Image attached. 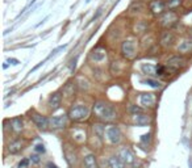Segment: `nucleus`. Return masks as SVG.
<instances>
[{
    "label": "nucleus",
    "instance_id": "bb28decb",
    "mask_svg": "<svg viewBox=\"0 0 192 168\" xmlns=\"http://www.w3.org/2000/svg\"><path fill=\"white\" fill-rule=\"evenodd\" d=\"M66 47H67V45H62V46L57 47V49H55V50H54V51H53V53H51V54H50V55H49V57H47V58H46V60H47V59H50V58H51V57H54V55H55V54H57V53H58V51H61V50H63V49H66Z\"/></svg>",
    "mask_w": 192,
    "mask_h": 168
},
{
    "label": "nucleus",
    "instance_id": "a878e982",
    "mask_svg": "<svg viewBox=\"0 0 192 168\" xmlns=\"http://www.w3.org/2000/svg\"><path fill=\"white\" fill-rule=\"evenodd\" d=\"M129 112L133 114V116H136V114H139V113H142V109L137 107V105H130L129 107Z\"/></svg>",
    "mask_w": 192,
    "mask_h": 168
},
{
    "label": "nucleus",
    "instance_id": "aec40b11",
    "mask_svg": "<svg viewBox=\"0 0 192 168\" xmlns=\"http://www.w3.org/2000/svg\"><path fill=\"white\" fill-rule=\"evenodd\" d=\"M21 148H23V143H21L20 139H16L13 142H11L9 146H8V151L11 154H17L21 151Z\"/></svg>",
    "mask_w": 192,
    "mask_h": 168
},
{
    "label": "nucleus",
    "instance_id": "5701e85b",
    "mask_svg": "<svg viewBox=\"0 0 192 168\" xmlns=\"http://www.w3.org/2000/svg\"><path fill=\"white\" fill-rule=\"evenodd\" d=\"M143 7H145V5H143L141 2H134V3L130 4L129 11H130V12H141V11L143 9Z\"/></svg>",
    "mask_w": 192,
    "mask_h": 168
},
{
    "label": "nucleus",
    "instance_id": "6e6552de",
    "mask_svg": "<svg viewBox=\"0 0 192 168\" xmlns=\"http://www.w3.org/2000/svg\"><path fill=\"white\" fill-rule=\"evenodd\" d=\"M119 156L123 159V162L125 163V164H128V166H132L133 163H134V160H136V158H134V154L132 152V150L128 148V147L120 148Z\"/></svg>",
    "mask_w": 192,
    "mask_h": 168
},
{
    "label": "nucleus",
    "instance_id": "412c9836",
    "mask_svg": "<svg viewBox=\"0 0 192 168\" xmlns=\"http://www.w3.org/2000/svg\"><path fill=\"white\" fill-rule=\"evenodd\" d=\"M11 125H12V129H13L16 133H20L21 130H23V127H24L21 117H15V118H12Z\"/></svg>",
    "mask_w": 192,
    "mask_h": 168
},
{
    "label": "nucleus",
    "instance_id": "39448f33",
    "mask_svg": "<svg viewBox=\"0 0 192 168\" xmlns=\"http://www.w3.org/2000/svg\"><path fill=\"white\" fill-rule=\"evenodd\" d=\"M184 64H186V59L179 55L171 57V58L167 60V68L172 72H175L178 70H180L182 67H184Z\"/></svg>",
    "mask_w": 192,
    "mask_h": 168
},
{
    "label": "nucleus",
    "instance_id": "cd10ccee",
    "mask_svg": "<svg viewBox=\"0 0 192 168\" xmlns=\"http://www.w3.org/2000/svg\"><path fill=\"white\" fill-rule=\"evenodd\" d=\"M79 86L82 87V89L83 91H87V89H88V88H90V86H88V82H87V80H79Z\"/></svg>",
    "mask_w": 192,
    "mask_h": 168
},
{
    "label": "nucleus",
    "instance_id": "c9c22d12",
    "mask_svg": "<svg viewBox=\"0 0 192 168\" xmlns=\"http://www.w3.org/2000/svg\"><path fill=\"white\" fill-rule=\"evenodd\" d=\"M75 64H76V58L71 62V67H70V70H71V72L74 71V68H75Z\"/></svg>",
    "mask_w": 192,
    "mask_h": 168
},
{
    "label": "nucleus",
    "instance_id": "f3484780",
    "mask_svg": "<svg viewBox=\"0 0 192 168\" xmlns=\"http://www.w3.org/2000/svg\"><path fill=\"white\" fill-rule=\"evenodd\" d=\"M139 101H141V104L143 107H151V105L154 104L155 99H154V95L153 93H143V95H141Z\"/></svg>",
    "mask_w": 192,
    "mask_h": 168
},
{
    "label": "nucleus",
    "instance_id": "423d86ee",
    "mask_svg": "<svg viewBox=\"0 0 192 168\" xmlns=\"http://www.w3.org/2000/svg\"><path fill=\"white\" fill-rule=\"evenodd\" d=\"M30 117H32V121L34 122V125H36L38 129H41V130L47 129V126L50 125V120H49V118L45 117V116H42V114H40V113L33 112Z\"/></svg>",
    "mask_w": 192,
    "mask_h": 168
},
{
    "label": "nucleus",
    "instance_id": "c756f323",
    "mask_svg": "<svg viewBox=\"0 0 192 168\" xmlns=\"http://www.w3.org/2000/svg\"><path fill=\"white\" fill-rule=\"evenodd\" d=\"M150 139H151V134L150 133H147V134H143L141 137V141L142 142H150Z\"/></svg>",
    "mask_w": 192,
    "mask_h": 168
},
{
    "label": "nucleus",
    "instance_id": "4c0bfd02",
    "mask_svg": "<svg viewBox=\"0 0 192 168\" xmlns=\"http://www.w3.org/2000/svg\"><path fill=\"white\" fill-rule=\"evenodd\" d=\"M188 167H190V168H192V159H191V158L188 159Z\"/></svg>",
    "mask_w": 192,
    "mask_h": 168
},
{
    "label": "nucleus",
    "instance_id": "2f4dec72",
    "mask_svg": "<svg viewBox=\"0 0 192 168\" xmlns=\"http://www.w3.org/2000/svg\"><path fill=\"white\" fill-rule=\"evenodd\" d=\"M28 164H29V160H28V159H23V160L20 162L19 167H20V168H24V167H28Z\"/></svg>",
    "mask_w": 192,
    "mask_h": 168
},
{
    "label": "nucleus",
    "instance_id": "a211bd4d",
    "mask_svg": "<svg viewBox=\"0 0 192 168\" xmlns=\"http://www.w3.org/2000/svg\"><path fill=\"white\" fill-rule=\"evenodd\" d=\"M76 86L78 84L75 83H72V82H68L66 86H65L63 88V93L66 95L67 97H72V96H75V92H76Z\"/></svg>",
    "mask_w": 192,
    "mask_h": 168
},
{
    "label": "nucleus",
    "instance_id": "393cba45",
    "mask_svg": "<svg viewBox=\"0 0 192 168\" xmlns=\"http://www.w3.org/2000/svg\"><path fill=\"white\" fill-rule=\"evenodd\" d=\"M145 83H146V84H149V86L153 87V88H161V87H162V84H161L159 82L154 80V79H146Z\"/></svg>",
    "mask_w": 192,
    "mask_h": 168
},
{
    "label": "nucleus",
    "instance_id": "72a5a7b5",
    "mask_svg": "<svg viewBox=\"0 0 192 168\" xmlns=\"http://www.w3.org/2000/svg\"><path fill=\"white\" fill-rule=\"evenodd\" d=\"M8 63H11V64L16 66V64H19V63H20V60H19V59H15V58H9V59H8Z\"/></svg>",
    "mask_w": 192,
    "mask_h": 168
},
{
    "label": "nucleus",
    "instance_id": "58836bf2",
    "mask_svg": "<svg viewBox=\"0 0 192 168\" xmlns=\"http://www.w3.org/2000/svg\"><path fill=\"white\" fill-rule=\"evenodd\" d=\"M190 34H191V37H192V30H191V32H190Z\"/></svg>",
    "mask_w": 192,
    "mask_h": 168
},
{
    "label": "nucleus",
    "instance_id": "1a4fd4ad",
    "mask_svg": "<svg viewBox=\"0 0 192 168\" xmlns=\"http://www.w3.org/2000/svg\"><path fill=\"white\" fill-rule=\"evenodd\" d=\"M161 45L163 47H170L174 45V42H175V34L172 32H170V30H166L161 34Z\"/></svg>",
    "mask_w": 192,
    "mask_h": 168
},
{
    "label": "nucleus",
    "instance_id": "473e14b6",
    "mask_svg": "<svg viewBox=\"0 0 192 168\" xmlns=\"http://www.w3.org/2000/svg\"><path fill=\"white\" fill-rule=\"evenodd\" d=\"M30 160L37 164V163H40V156H38V155H32V156H30Z\"/></svg>",
    "mask_w": 192,
    "mask_h": 168
},
{
    "label": "nucleus",
    "instance_id": "4468645a",
    "mask_svg": "<svg viewBox=\"0 0 192 168\" xmlns=\"http://www.w3.org/2000/svg\"><path fill=\"white\" fill-rule=\"evenodd\" d=\"M151 122V118L149 116H146V114L143 113H139V114H136L134 116V123L138 126H145V125H149Z\"/></svg>",
    "mask_w": 192,
    "mask_h": 168
},
{
    "label": "nucleus",
    "instance_id": "c85d7f7f",
    "mask_svg": "<svg viewBox=\"0 0 192 168\" xmlns=\"http://www.w3.org/2000/svg\"><path fill=\"white\" fill-rule=\"evenodd\" d=\"M34 151H36V152H45L46 151V150H45V146H43V144H37L36 146V147H34Z\"/></svg>",
    "mask_w": 192,
    "mask_h": 168
},
{
    "label": "nucleus",
    "instance_id": "6ab92c4d",
    "mask_svg": "<svg viewBox=\"0 0 192 168\" xmlns=\"http://www.w3.org/2000/svg\"><path fill=\"white\" fill-rule=\"evenodd\" d=\"M178 51L179 53H192V39H186V41H183L180 45L178 46Z\"/></svg>",
    "mask_w": 192,
    "mask_h": 168
},
{
    "label": "nucleus",
    "instance_id": "4be33fe9",
    "mask_svg": "<svg viewBox=\"0 0 192 168\" xmlns=\"http://www.w3.org/2000/svg\"><path fill=\"white\" fill-rule=\"evenodd\" d=\"M143 74L146 75H157V67H154L153 64H149V63H143L141 66Z\"/></svg>",
    "mask_w": 192,
    "mask_h": 168
},
{
    "label": "nucleus",
    "instance_id": "f704fd0d",
    "mask_svg": "<svg viewBox=\"0 0 192 168\" xmlns=\"http://www.w3.org/2000/svg\"><path fill=\"white\" fill-rule=\"evenodd\" d=\"M100 15H102V8H100V9L98 11V13H96V15H95V16L92 17V20H91V21H95V20H96V19H98V17H99Z\"/></svg>",
    "mask_w": 192,
    "mask_h": 168
},
{
    "label": "nucleus",
    "instance_id": "f257e3e1",
    "mask_svg": "<svg viewBox=\"0 0 192 168\" xmlns=\"http://www.w3.org/2000/svg\"><path fill=\"white\" fill-rule=\"evenodd\" d=\"M94 114L100 121H112L116 118V110L105 101H96L94 104Z\"/></svg>",
    "mask_w": 192,
    "mask_h": 168
},
{
    "label": "nucleus",
    "instance_id": "7c9ffc66",
    "mask_svg": "<svg viewBox=\"0 0 192 168\" xmlns=\"http://www.w3.org/2000/svg\"><path fill=\"white\" fill-rule=\"evenodd\" d=\"M164 74V67L163 66H157V75H163Z\"/></svg>",
    "mask_w": 192,
    "mask_h": 168
},
{
    "label": "nucleus",
    "instance_id": "b1692460",
    "mask_svg": "<svg viewBox=\"0 0 192 168\" xmlns=\"http://www.w3.org/2000/svg\"><path fill=\"white\" fill-rule=\"evenodd\" d=\"M180 4H182V0H168L166 5H167L168 9H175V8H178Z\"/></svg>",
    "mask_w": 192,
    "mask_h": 168
},
{
    "label": "nucleus",
    "instance_id": "9b49d317",
    "mask_svg": "<svg viewBox=\"0 0 192 168\" xmlns=\"http://www.w3.org/2000/svg\"><path fill=\"white\" fill-rule=\"evenodd\" d=\"M61 104H62V95L59 92H55L50 96L49 99V105H50V109L51 110H57L61 108Z\"/></svg>",
    "mask_w": 192,
    "mask_h": 168
},
{
    "label": "nucleus",
    "instance_id": "2eb2a0df",
    "mask_svg": "<svg viewBox=\"0 0 192 168\" xmlns=\"http://www.w3.org/2000/svg\"><path fill=\"white\" fill-rule=\"evenodd\" d=\"M105 57H107V51L104 50V49H100V47L91 53V59L94 62H102V60L105 59Z\"/></svg>",
    "mask_w": 192,
    "mask_h": 168
},
{
    "label": "nucleus",
    "instance_id": "20e7f679",
    "mask_svg": "<svg viewBox=\"0 0 192 168\" xmlns=\"http://www.w3.org/2000/svg\"><path fill=\"white\" fill-rule=\"evenodd\" d=\"M121 54L126 59H132L136 55V45L132 39H125L121 43Z\"/></svg>",
    "mask_w": 192,
    "mask_h": 168
},
{
    "label": "nucleus",
    "instance_id": "ddd939ff",
    "mask_svg": "<svg viewBox=\"0 0 192 168\" xmlns=\"http://www.w3.org/2000/svg\"><path fill=\"white\" fill-rule=\"evenodd\" d=\"M83 162H84V168H99L98 160H96V156L94 154H87Z\"/></svg>",
    "mask_w": 192,
    "mask_h": 168
},
{
    "label": "nucleus",
    "instance_id": "f8f14e48",
    "mask_svg": "<svg viewBox=\"0 0 192 168\" xmlns=\"http://www.w3.org/2000/svg\"><path fill=\"white\" fill-rule=\"evenodd\" d=\"M166 4L162 2V0H154V2L150 3V11L154 13V15H159L164 11Z\"/></svg>",
    "mask_w": 192,
    "mask_h": 168
},
{
    "label": "nucleus",
    "instance_id": "7ed1b4c3",
    "mask_svg": "<svg viewBox=\"0 0 192 168\" xmlns=\"http://www.w3.org/2000/svg\"><path fill=\"white\" fill-rule=\"evenodd\" d=\"M104 134H105L108 142L111 144H119L121 142V139H123V133H121V130L115 125L107 126Z\"/></svg>",
    "mask_w": 192,
    "mask_h": 168
},
{
    "label": "nucleus",
    "instance_id": "f03ea898",
    "mask_svg": "<svg viewBox=\"0 0 192 168\" xmlns=\"http://www.w3.org/2000/svg\"><path fill=\"white\" fill-rule=\"evenodd\" d=\"M67 116L70 117V120L75 121V122H80V121H84L87 117L90 116V109L86 107V105H74V107L70 108L68 110V114Z\"/></svg>",
    "mask_w": 192,
    "mask_h": 168
},
{
    "label": "nucleus",
    "instance_id": "0eeeda50",
    "mask_svg": "<svg viewBox=\"0 0 192 168\" xmlns=\"http://www.w3.org/2000/svg\"><path fill=\"white\" fill-rule=\"evenodd\" d=\"M178 23V16L174 12H166L164 15L161 17V25L164 28H171L172 25H175Z\"/></svg>",
    "mask_w": 192,
    "mask_h": 168
},
{
    "label": "nucleus",
    "instance_id": "dca6fc26",
    "mask_svg": "<svg viewBox=\"0 0 192 168\" xmlns=\"http://www.w3.org/2000/svg\"><path fill=\"white\" fill-rule=\"evenodd\" d=\"M108 164H109V168H124L125 167V163L123 162V159L119 155L111 156L109 160H108Z\"/></svg>",
    "mask_w": 192,
    "mask_h": 168
},
{
    "label": "nucleus",
    "instance_id": "9d476101",
    "mask_svg": "<svg viewBox=\"0 0 192 168\" xmlns=\"http://www.w3.org/2000/svg\"><path fill=\"white\" fill-rule=\"evenodd\" d=\"M67 125V116H54L50 118V126L54 129H62Z\"/></svg>",
    "mask_w": 192,
    "mask_h": 168
},
{
    "label": "nucleus",
    "instance_id": "e433bc0d",
    "mask_svg": "<svg viewBox=\"0 0 192 168\" xmlns=\"http://www.w3.org/2000/svg\"><path fill=\"white\" fill-rule=\"evenodd\" d=\"M47 167H49V168H58L55 164H53V163H47Z\"/></svg>",
    "mask_w": 192,
    "mask_h": 168
}]
</instances>
